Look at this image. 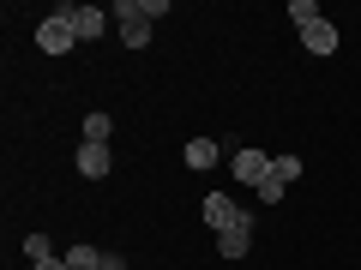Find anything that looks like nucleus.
Segmentation results:
<instances>
[{"instance_id":"dca6fc26","label":"nucleus","mask_w":361,"mask_h":270,"mask_svg":"<svg viewBox=\"0 0 361 270\" xmlns=\"http://www.w3.org/2000/svg\"><path fill=\"white\" fill-rule=\"evenodd\" d=\"M103 270H127V258H121V252H103Z\"/></svg>"},{"instance_id":"9b49d317","label":"nucleus","mask_w":361,"mask_h":270,"mask_svg":"<svg viewBox=\"0 0 361 270\" xmlns=\"http://www.w3.org/2000/svg\"><path fill=\"white\" fill-rule=\"evenodd\" d=\"M253 193H259V205H277V198H283V193H289V180H283V174H277V168H271V174H265V180H259Z\"/></svg>"},{"instance_id":"423d86ee","label":"nucleus","mask_w":361,"mask_h":270,"mask_svg":"<svg viewBox=\"0 0 361 270\" xmlns=\"http://www.w3.org/2000/svg\"><path fill=\"white\" fill-rule=\"evenodd\" d=\"M73 162H78V174H85V180H103L109 168H115V156H109V144H78Z\"/></svg>"},{"instance_id":"39448f33","label":"nucleus","mask_w":361,"mask_h":270,"mask_svg":"<svg viewBox=\"0 0 361 270\" xmlns=\"http://www.w3.org/2000/svg\"><path fill=\"white\" fill-rule=\"evenodd\" d=\"M229 168H235V180H247V186H259V180L271 174V156L247 144V150H235V162H229Z\"/></svg>"},{"instance_id":"f8f14e48","label":"nucleus","mask_w":361,"mask_h":270,"mask_svg":"<svg viewBox=\"0 0 361 270\" xmlns=\"http://www.w3.org/2000/svg\"><path fill=\"white\" fill-rule=\"evenodd\" d=\"M289 18H295V30H307V25H319V0H289Z\"/></svg>"},{"instance_id":"0eeeda50","label":"nucleus","mask_w":361,"mask_h":270,"mask_svg":"<svg viewBox=\"0 0 361 270\" xmlns=\"http://www.w3.org/2000/svg\"><path fill=\"white\" fill-rule=\"evenodd\" d=\"M301 42H307V54H337V25H331V18H319V25L301 30Z\"/></svg>"},{"instance_id":"f3484780","label":"nucleus","mask_w":361,"mask_h":270,"mask_svg":"<svg viewBox=\"0 0 361 270\" xmlns=\"http://www.w3.org/2000/svg\"><path fill=\"white\" fill-rule=\"evenodd\" d=\"M30 270H66V258H42V264H30Z\"/></svg>"},{"instance_id":"7ed1b4c3","label":"nucleus","mask_w":361,"mask_h":270,"mask_svg":"<svg viewBox=\"0 0 361 270\" xmlns=\"http://www.w3.org/2000/svg\"><path fill=\"white\" fill-rule=\"evenodd\" d=\"M199 210H205V222H211L217 234H229V229H247V222H253V210H241L229 193H205V205H199Z\"/></svg>"},{"instance_id":"f03ea898","label":"nucleus","mask_w":361,"mask_h":270,"mask_svg":"<svg viewBox=\"0 0 361 270\" xmlns=\"http://www.w3.org/2000/svg\"><path fill=\"white\" fill-rule=\"evenodd\" d=\"M37 49H42V54H73V49H78V30H73V18H66L61 6L37 25Z\"/></svg>"},{"instance_id":"f257e3e1","label":"nucleus","mask_w":361,"mask_h":270,"mask_svg":"<svg viewBox=\"0 0 361 270\" xmlns=\"http://www.w3.org/2000/svg\"><path fill=\"white\" fill-rule=\"evenodd\" d=\"M169 13V0H115V18H121V42L127 49H145L151 42V18Z\"/></svg>"},{"instance_id":"9d476101","label":"nucleus","mask_w":361,"mask_h":270,"mask_svg":"<svg viewBox=\"0 0 361 270\" xmlns=\"http://www.w3.org/2000/svg\"><path fill=\"white\" fill-rule=\"evenodd\" d=\"M66 270H103V252H97V246H66Z\"/></svg>"},{"instance_id":"20e7f679","label":"nucleus","mask_w":361,"mask_h":270,"mask_svg":"<svg viewBox=\"0 0 361 270\" xmlns=\"http://www.w3.org/2000/svg\"><path fill=\"white\" fill-rule=\"evenodd\" d=\"M61 13L73 18L78 42H97V37H103V30H109V13H103V6H61Z\"/></svg>"},{"instance_id":"1a4fd4ad","label":"nucleus","mask_w":361,"mask_h":270,"mask_svg":"<svg viewBox=\"0 0 361 270\" xmlns=\"http://www.w3.org/2000/svg\"><path fill=\"white\" fill-rule=\"evenodd\" d=\"M247 246H253V222H247V229L217 234V258H247Z\"/></svg>"},{"instance_id":"ddd939ff","label":"nucleus","mask_w":361,"mask_h":270,"mask_svg":"<svg viewBox=\"0 0 361 270\" xmlns=\"http://www.w3.org/2000/svg\"><path fill=\"white\" fill-rule=\"evenodd\" d=\"M109 127H115L109 115H85V144H109Z\"/></svg>"},{"instance_id":"4468645a","label":"nucleus","mask_w":361,"mask_h":270,"mask_svg":"<svg viewBox=\"0 0 361 270\" xmlns=\"http://www.w3.org/2000/svg\"><path fill=\"white\" fill-rule=\"evenodd\" d=\"M25 258H30V264H42V258H54L49 234H25Z\"/></svg>"},{"instance_id":"6e6552de","label":"nucleus","mask_w":361,"mask_h":270,"mask_svg":"<svg viewBox=\"0 0 361 270\" xmlns=\"http://www.w3.org/2000/svg\"><path fill=\"white\" fill-rule=\"evenodd\" d=\"M180 156H187V168H199V174H205V168H217V156H223V150H217V139H193Z\"/></svg>"},{"instance_id":"2eb2a0df","label":"nucleus","mask_w":361,"mask_h":270,"mask_svg":"<svg viewBox=\"0 0 361 270\" xmlns=\"http://www.w3.org/2000/svg\"><path fill=\"white\" fill-rule=\"evenodd\" d=\"M271 168H277L283 180H301V156H271Z\"/></svg>"}]
</instances>
